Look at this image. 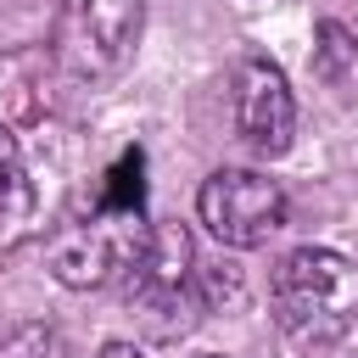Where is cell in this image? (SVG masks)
Listing matches in <instances>:
<instances>
[{
    "instance_id": "cell-1",
    "label": "cell",
    "mask_w": 358,
    "mask_h": 358,
    "mask_svg": "<svg viewBox=\"0 0 358 358\" xmlns=\"http://www.w3.org/2000/svg\"><path fill=\"white\" fill-rule=\"evenodd\" d=\"M274 324L302 352H330L358 330V268L330 246H296L268 280Z\"/></svg>"
},
{
    "instance_id": "cell-2",
    "label": "cell",
    "mask_w": 358,
    "mask_h": 358,
    "mask_svg": "<svg viewBox=\"0 0 358 358\" xmlns=\"http://www.w3.org/2000/svg\"><path fill=\"white\" fill-rule=\"evenodd\" d=\"M151 224L140 213V201H112L106 190L90 201V213L67 218L56 235H50V274L73 291H90V285H112L134 268L140 246H145Z\"/></svg>"
},
{
    "instance_id": "cell-3",
    "label": "cell",
    "mask_w": 358,
    "mask_h": 358,
    "mask_svg": "<svg viewBox=\"0 0 358 358\" xmlns=\"http://www.w3.org/2000/svg\"><path fill=\"white\" fill-rule=\"evenodd\" d=\"M129 308L157 330V336H179L190 330L196 313H207V280L196 268V246L179 224H151L134 268L123 274Z\"/></svg>"
},
{
    "instance_id": "cell-4",
    "label": "cell",
    "mask_w": 358,
    "mask_h": 358,
    "mask_svg": "<svg viewBox=\"0 0 358 358\" xmlns=\"http://www.w3.org/2000/svg\"><path fill=\"white\" fill-rule=\"evenodd\" d=\"M145 0H62L50 22V56L78 84H106L140 45Z\"/></svg>"
},
{
    "instance_id": "cell-5",
    "label": "cell",
    "mask_w": 358,
    "mask_h": 358,
    "mask_svg": "<svg viewBox=\"0 0 358 358\" xmlns=\"http://www.w3.org/2000/svg\"><path fill=\"white\" fill-rule=\"evenodd\" d=\"M196 213L213 241L224 246H263L274 229H285V190L257 168H218L196 190Z\"/></svg>"
},
{
    "instance_id": "cell-6",
    "label": "cell",
    "mask_w": 358,
    "mask_h": 358,
    "mask_svg": "<svg viewBox=\"0 0 358 358\" xmlns=\"http://www.w3.org/2000/svg\"><path fill=\"white\" fill-rule=\"evenodd\" d=\"M229 90H235V134L257 157H280L296 134V101H291L285 73L268 56H241Z\"/></svg>"
},
{
    "instance_id": "cell-7",
    "label": "cell",
    "mask_w": 358,
    "mask_h": 358,
    "mask_svg": "<svg viewBox=\"0 0 358 358\" xmlns=\"http://www.w3.org/2000/svg\"><path fill=\"white\" fill-rule=\"evenodd\" d=\"M313 78L324 90H336L341 101L358 95V34L336 17H324L313 28Z\"/></svg>"
},
{
    "instance_id": "cell-8",
    "label": "cell",
    "mask_w": 358,
    "mask_h": 358,
    "mask_svg": "<svg viewBox=\"0 0 358 358\" xmlns=\"http://www.w3.org/2000/svg\"><path fill=\"white\" fill-rule=\"evenodd\" d=\"M0 358H73V347L50 324H22V330H11L0 341Z\"/></svg>"
},
{
    "instance_id": "cell-9",
    "label": "cell",
    "mask_w": 358,
    "mask_h": 358,
    "mask_svg": "<svg viewBox=\"0 0 358 358\" xmlns=\"http://www.w3.org/2000/svg\"><path fill=\"white\" fill-rule=\"evenodd\" d=\"M28 201V173H22V145H17V134L0 123V213H11V207H22Z\"/></svg>"
},
{
    "instance_id": "cell-10",
    "label": "cell",
    "mask_w": 358,
    "mask_h": 358,
    "mask_svg": "<svg viewBox=\"0 0 358 358\" xmlns=\"http://www.w3.org/2000/svg\"><path fill=\"white\" fill-rule=\"evenodd\" d=\"M201 358H213V352H201Z\"/></svg>"
}]
</instances>
